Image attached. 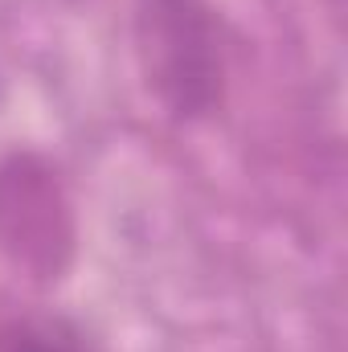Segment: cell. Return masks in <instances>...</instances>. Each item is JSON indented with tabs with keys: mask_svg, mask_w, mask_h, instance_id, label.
<instances>
[{
	"mask_svg": "<svg viewBox=\"0 0 348 352\" xmlns=\"http://www.w3.org/2000/svg\"><path fill=\"white\" fill-rule=\"evenodd\" d=\"M135 58L156 102L180 123L221 102L226 50L209 0H135Z\"/></svg>",
	"mask_w": 348,
	"mask_h": 352,
	"instance_id": "cell-1",
	"label": "cell"
},
{
	"mask_svg": "<svg viewBox=\"0 0 348 352\" xmlns=\"http://www.w3.org/2000/svg\"><path fill=\"white\" fill-rule=\"evenodd\" d=\"M78 250L66 180L41 152L0 156V254L33 283H58Z\"/></svg>",
	"mask_w": 348,
	"mask_h": 352,
	"instance_id": "cell-2",
	"label": "cell"
},
{
	"mask_svg": "<svg viewBox=\"0 0 348 352\" xmlns=\"http://www.w3.org/2000/svg\"><path fill=\"white\" fill-rule=\"evenodd\" d=\"M0 352H90L83 336L62 324V320H37V316H21V320H4L0 324Z\"/></svg>",
	"mask_w": 348,
	"mask_h": 352,
	"instance_id": "cell-3",
	"label": "cell"
}]
</instances>
